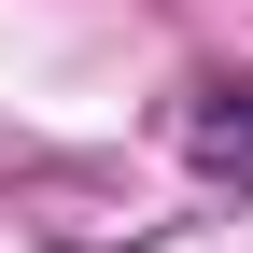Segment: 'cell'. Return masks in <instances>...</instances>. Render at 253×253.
<instances>
[{"label":"cell","instance_id":"1","mask_svg":"<svg viewBox=\"0 0 253 253\" xmlns=\"http://www.w3.org/2000/svg\"><path fill=\"white\" fill-rule=\"evenodd\" d=\"M183 155H197L211 183H253V99H197V126H183Z\"/></svg>","mask_w":253,"mask_h":253}]
</instances>
